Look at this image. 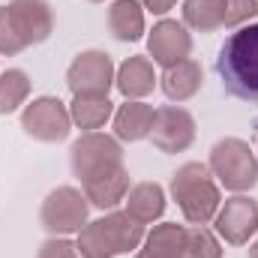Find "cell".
Listing matches in <instances>:
<instances>
[{
	"mask_svg": "<svg viewBox=\"0 0 258 258\" xmlns=\"http://www.w3.org/2000/svg\"><path fill=\"white\" fill-rule=\"evenodd\" d=\"M216 72L225 93L243 102H258V24L237 27L219 48Z\"/></svg>",
	"mask_w": 258,
	"mask_h": 258,
	"instance_id": "cell-1",
	"label": "cell"
},
{
	"mask_svg": "<svg viewBox=\"0 0 258 258\" xmlns=\"http://www.w3.org/2000/svg\"><path fill=\"white\" fill-rule=\"evenodd\" d=\"M144 225L132 219L126 210H114L102 219L87 222L78 231V252L84 258H117L144 243Z\"/></svg>",
	"mask_w": 258,
	"mask_h": 258,
	"instance_id": "cell-2",
	"label": "cell"
},
{
	"mask_svg": "<svg viewBox=\"0 0 258 258\" xmlns=\"http://www.w3.org/2000/svg\"><path fill=\"white\" fill-rule=\"evenodd\" d=\"M171 198L177 201L183 219L192 225H207L222 204L210 168L201 162H186L171 174Z\"/></svg>",
	"mask_w": 258,
	"mask_h": 258,
	"instance_id": "cell-3",
	"label": "cell"
},
{
	"mask_svg": "<svg viewBox=\"0 0 258 258\" xmlns=\"http://www.w3.org/2000/svg\"><path fill=\"white\" fill-rule=\"evenodd\" d=\"M207 168L231 192H246L258 183V159L243 138H222L213 144Z\"/></svg>",
	"mask_w": 258,
	"mask_h": 258,
	"instance_id": "cell-4",
	"label": "cell"
},
{
	"mask_svg": "<svg viewBox=\"0 0 258 258\" xmlns=\"http://www.w3.org/2000/svg\"><path fill=\"white\" fill-rule=\"evenodd\" d=\"M120 165H123V147L117 138H111L105 132H84L78 141H72L69 168L81 183H87L105 171H114Z\"/></svg>",
	"mask_w": 258,
	"mask_h": 258,
	"instance_id": "cell-5",
	"label": "cell"
},
{
	"mask_svg": "<svg viewBox=\"0 0 258 258\" xmlns=\"http://www.w3.org/2000/svg\"><path fill=\"white\" fill-rule=\"evenodd\" d=\"M87 213H90V201L84 198L81 189L57 186L45 195L42 210H39V222L48 234L66 237V234H78L87 225Z\"/></svg>",
	"mask_w": 258,
	"mask_h": 258,
	"instance_id": "cell-6",
	"label": "cell"
},
{
	"mask_svg": "<svg viewBox=\"0 0 258 258\" xmlns=\"http://www.w3.org/2000/svg\"><path fill=\"white\" fill-rule=\"evenodd\" d=\"M114 63L105 51H81L66 69V87L72 96H108L114 87Z\"/></svg>",
	"mask_w": 258,
	"mask_h": 258,
	"instance_id": "cell-7",
	"label": "cell"
},
{
	"mask_svg": "<svg viewBox=\"0 0 258 258\" xmlns=\"http://www.w3.org/2000/svg\"><path fill=\"white\" fill-rule=\"evenodd\" d=\"M21 129L45 144H57L69 138L72 129V114L57 96H39L21 111Z\"/></svg>",
	"mask_w": 258,
	"mask_h": 258,
	"instance_id": "cell-8",
	"label": "cell"
},
{
	"mask_svg": "<svg viewBox=\"0 0 258 258\" xmlns=\"http://www.w3.org/2000/svg\"><path fill=\"white\" fill-rule=\"evenodd\" d=\"M150 141L159 153H183L195 141V117L180 105H162L153 114Z\"/></svg>",
	"mask_w": 258,
	"mask_h": 258,
	"instance_id": "cell-9",
	"label": "cell"
},
{
	"mask_svg": "<svg viewBox=\"0 0 258 258\" xmlns=\"http://www.w3.org/2000/svg\"><path fill=\"white\" fill-rule=\"evenodd\" d=\"M216 234L231 246H246L258 231V201L249 195H234L216 210Z\"/></svg>",
	"mask_w": 258,
	"mask_h": 258,
	"instance_id": "cell-10",
	"label": "cell"
},
{
	"mask_svg": "<svg viewBox=\"0 0 258 258\" xmlns=\"http://www.w3.org/2000/svg\"><path fill=\"white\" fill-rule=\"evenodd\" d=\"M147 51H150L153 63H159V66L168 69V66H177L180 60L189 57V51H192V36H189L186 24L165 18V21L153 24L150 36H147Z\"/></svg>",
	"mask_w": 258,
	"mask_h": 258,
	"instance_id": "cell-11",
	"label": "cell"
},
{
	"mask_svg": "<svg viewBox=\"0 0 258 258\" xmlns=\"http://www.w3.org/2000/svg\"><path fill=\"white\" fill-rule=\"evenodd\" d=\"M9 12H12V21H15L21 39L27 42V48L45 42L54 30V15L45 0H12Z\"/></svg>",
	"mask_w": 258,
	"mask_h": 258,
	"instance_id": "cell-12",
	"label": "cell"
},
{
	"mask_svg": "<svg viewBox=\"0 0 258 258\" xmlns=\"http://www.w3.org/2000/svg\"><path fill=\"white\" fill-rule=\"evenodd\" d=\"M81 192H84V198H87L93 207H99V210H111V207H117V204L126 198V192H129L126 165H120V168H114V171H105V174H99V177L81 183Z\"/></svg>",
	"mask_w": 258,
	"mask_h": 258,
	"instance_id": "cell-13",
	"label": "cell"
},
{
	"mask_svg": "<svg viewBox=\"0 0 258 258\" xmlns=\"http://www.w3.org/2000/svg\"><path fill=\"white\" fill-rule=\"evenodd\" d=\"M153 114H156L153 105H147L141 99H126L114 111V138L117 141H141V138H150Z\"/></svg>",
	"mask_w": 258,
	"mask_h": 258,
	"instance_id": "cell-14",
	"label": "cell"
},
{
	"mask_svg": "<svg viewBox=\"0 0 258 258\" xmlns=\"http://www.w3.org/2000/svg\"><path fill=\"white\" fill-rule=\"evenodd\" d=\"M114 87H117L126 99H141V96L153 93V87H156V72H153L150 57H141V54L126 57V60L120 63V69H117V75H114Z\"/></svg>",
	"mask_w": 258,
	"mask_h": 258,
	"instance_id": "cell-15",
	"label": "cell"
},
{
	"mask_svg": "<svg viewBox=\"0 0 258 258\" xmlns=\"http://www.w3.org/2000/svg\"><path fill=\"white\" fill-rule=\"evenodd\" d=\"M159 84H162V93H165L171 102H186V99H192L195 93L201 90V84H204V69H201L198 60L186 57V60H180L177 66H168Z\"/></svg>",
	"mask_w": 258,
	"mask_h": 258,
	"instance_id": "cell-16",
	"label": "cell"
},
{
	"mask_svg": "<svg viewBox=\"0 0 258 258\" xmlns=\"http://www.w3.org/2000/svg\"><path fill=\"white\" fill-rule=\"evenodd\" d=\"M123 201H126V213L132 219H138L141 225H150L165 213V192L159 183H150V180L135 183Z\"/></svg>",
	"mask_w": 258,
	"mask_h": 258,
	"instance_id": "cell-17",
	"label": "cell"
},
{
	"mask_svg": "<svg viewBox=\"0 0 258 258\" xmlns=\"http://www.w3.org/2000/svg\"><path fill=\"white\" fill-rule=\"evenodd\" d=\"M108 30L117 42H135L144 33V9L138 0H114L108 6Z\"/></svg>",
	"mask_w": 258,
	"mask_h": 258,
	"instance_id": "cell-18",
	"label": "cell"
},
{
	"mask_svg": "<svg viewBox=\"0 0 258 258\" xmlns=\"http://www.w3.org/2000/svg\"><path fill=\"white\" fill-rule=\"evenodd\" d=\"M186 228L177 222H162L144 237V249L135 258H183Z\"/></svg>",
	"mask_w": 258,
	"mask_h": 258,
	"instance_id": "cell-19",
	"label": "cell"
},
{
	"mask_svg": "<svg viewBox=\"0 0 258 258\" xmlns=\"http://www.w3.org/2000/svg\"><path fill=\"white\" fill-rule=\"evenodd\" d=\"M72 123L84 132H96L114 117V105L108 96H75L69 105Z\"/></svg>",
	"mask_w": 258,
	"mask_h": 258,
	"instance_id": "cell-20",
	"label": "cell"
},
{
	"mask_svg": "<svg viewBox=\"0 0 258 258\" xmlns=\"http://www.w3.org/2000/svg\"><path fill=\"white\" fill-rule=\"evenodd\" d=\"M183 24L198 33H213L225 24V0H183Z\"/></svg>",
	"mask_w": 258,
	"mask_h": 258,
	"instance_id": "cell-21",
	"label": "cell"
},
{
	"mask_svg": "<svg viewBox=\"0 0 258 258\" xmlns=\"http://www.w3.org/2000/svg\"><path fill=\"white\" fill-rule=\"evenodd\" d=\"M30 96V75L24 69H6L0 75V114H12Z\"/></svg>",
	"mask_w": 258,
	"mask_h": 258,
	"instance_id": "cell-22",
	"label": "cell"
},
{
	"mask_svg": "<svg viewBox=\"0 0 258 258\" xmlns=\"http://www.w3.org/2000/svg\"><path fill=\"white\" fill-rule=\"evenodd\" d=\"M183 258H222V246L210 228L189 225L186 240H183Z\"/></svg>",
	"mask_w": 258,
	"mask_h": 258,
	"instance_id": "cell-23",
	"label": "cell"
},
{
	"mask_svg": "<svg viewBox=\"0 0 258 258\" xmlns=\"http://www.w3.org/2000/svg\"><path fill=\"white\" fill-rule=\"evenodd\" d=\"M27 48V42L21 39L15 21H12V12H9V3L0 6V54L12 57V54H21Z\"/></svg>",
	"mask_w": 258,
	"mask_h": 258,
	"instance_id": "cell-24",
	"label": "cell"
},
{
	"mask_svg": "<svg viewBox=\"0 0 258 258\" xmlns=\"http://www.w3.org/2000/svg\"><path fill=\"white\" fill-rule=\"evenodd\" d=\"M252 18H258V0H225V24L222 27H243Z\"/></svg>",
	"mask_w": 258,
	"mask_h": 258,
	"instance_id": "cell-25",
	"label": "cell"
},
{
	"mask_svg": "<svg viewBox=\"0 0 258 258\" xmlns=\"http://www.w3.org/2000/svg\"><path fill=\"white\" fill-rule=\"evenodd\" d=\"M36 258H84V255L78 252V243H72V240H66V237H48V240L39 246Z\"/></svg>",
	"mask_w": 258,
	"mask_h": 258,
	"instance_id": "cell-26",
	"label": "cell"
},
{
	"mask_svg": "<svg viewBox=\"0 0 258 258\" xmlns=\"http://www.w3.org/2000/svg\"><path fill=\"white\" fill-rule=\"evenodd\" d=\"M150 12H156V15H162V12H168V9H174V3L177 0H141Z\"/></svg>",
	"mask_w": 258,
	"mask_h": 258,
	"instance_id": "cell-27",
	"label": "cell"
},
{
	"mask_svg": "<svg viewBox=\"0 0 258 258\" xmlns=\"http://www.w3.org/2000/svg\"><path fill=\"white\" fill-rule=\"evenodd\" d=\"M249 258H258V240L252 243V246H249Z\"/></svg>",
	"mask_w": 258,
	"mask_h": 258,
	"instance_id": "cell-28",
	"label": "cell"
},
{
	"mask_svg": "<svg viewBox=\"0 0 258 258\" xmlns=\"http://www.w3.org/2000/svg\"><path fill=\"white\" fill-rule=\"evenodd\" d=\"M90 3H102V0H90Z\"/></svg>",
	"mask_w": 258,
	"mask_h": 258,
	"instance_id": "cell-29",
	"label": "cell"
}]
</instances>
